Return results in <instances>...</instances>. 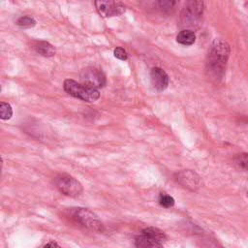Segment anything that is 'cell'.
I'll return each mask as SVG.
<instances>
[{
	"mask_svg": "<svg viewBox=\"0 0 248 248\" xmlns=\"http://www.w3.org/2000/svg\"><path fill=\"white\" fill-rule=\"evenodd\" d=\"M150 79L153 87L158 91L165 90L169 85L168 74L159 67H154L151 69Z\"/></svg>",
	"mask_w": 248,
	"mask_h": 248,
	"instance_id": "30bf717a",
	"label": "cell"
},
{
	"mask_svg": "<svg viewBox=\"0 0 248 248\" xmlns=\"http://www.w3.org/2000/svg\"><path fill=\"white\" fill-rule=\"evenodd\" d=\"M247 195H248V192H247Z\"/></svg>",
	"mask_w": 248,
	"mask_h": 248,
	"instance_id": "ffe728a7",
	"label": "cell"
},
{
	"mask_svg": "<svg viewBox=\"0 0 248 248\" xmlns=\"http://www.w3.org/2000/svg\"><path fill=\"white\" fill-rule=\"evenodd\" d=\"M159 203L164 207H171L174 204V199L167 194H160L159 196Z\"/></svg>",
	"mask_w": 248,
	"mask_h": 248,
	"instance_id": "9a60e30c",
	"label": "cell"
},
{
	"mask_svg": "<svg viewBox=\"0 0 248 248\" xmlns=\"http://www.w3.org/2000/svg\"><path fill=\"white\" fill-rule=\"evenodd\" d=\"M203 13V0H186V6L181 15L184 25L194 26Z\"/></svg>",
	"mask_w": 248,
	"mask_h": 248,
	"instance_id": "8992f818",
	"label": "cell"
},
{
	"mask_svg": "<svg viewBox=\"0 0 248 248\" xmlns=\"http://www.w3.org/2000/svg\"><path fill=\"white\" fill-rule=\"evenodd\" d=\"M176 181L189 190H196L200 185V176L191 170H184L175 174Z\"/></svg>",
	"mask_w": 248,
	"mask_h": 248,
	"instance_id": "9c48e42d",
	"label": "cell"
},
{
	"mask_svg": "<svg viewBox=\"0 0 248 248\" xmlns=\"http://www.w3.org/2000/svg\"><path fill=\"white\" fill-rule=\"evenodd\" d=\"M13 115V108L9 103L1 102L0 103V118L2 120H8Z\"/></svg>",
	"mask_w": 248,
	"mask_h": 248,
	"instance_id": "4fadbf2b",
	"label": "cell"
},
{
	"mask_svg": "<svg viewBox=\"0 0 248 248\" xmlns=\"http://www.w3.org/2000/svg\"><path fill=\"white\" fill-rule=\"evenodd\" d=\"M79 78L81 82L89 84L98 89L104 87L107 82V78L103 71L95 67L83 68L79 74Z\"/></svg>",
	"mask_w": 248,
	"mask_h": 248,
	"instance_id": "52a82bcc",
	"label": "cell"
},
{
	"mask_svg": "<svg viewBox=\"0 0 248 248\" xmlns=\"http://www.w3.org/2000/svg\"><path fill=\"white\" fill-rule=\"evenodd\" d=\"M34 48L40 55L45 56V57H51V56L55 55V47L51 44H49L48 42H46V41L37 43L34 46Z\"/></svg>",
	"mask_w": 248,
	"mask_h": 248,
	"instance_id": "8fae6325",
	"label": "cell"
},
{
	"mask_svg": "<svg viewBox=\"0 0 248 248\" xmlns=\"http://www.w3.org/2000/svg\"><path fill=\"white\" fill-rule=\"evenodd\" d=\"M63 87L69 95L80 99L84 102H95L100 98V92L98 88L83 82L79 83L74 79H65Z\"/></svg>",
	"mask_w": 248,
	"mask_h": 248,
	"instance_id": "7a4b0ae2",
	"label": "cell"
},
{
	"mask_svg": "<svg viewBox=\"0 0 248 248\" xmlns=\"http://www.w3.org/2000/svg\"><path fill=\"white\" fill-rule=\"evenodd\" d=\"M45 247H54V246H59L55 241H50V242H48V243H46L45 245H44Z\"/></svg>",
	"mask_w": 248,
	"mask_h": 248,
	"instance_id": "d6986e66",
	"label": "cell"
},
{
	"mask_svg": "<svg viewBox=\"0 0 248 248\" xmlns=\"http://www.w3.org/2000/svg\"><path fill=\"white\" fill-rule=\"evenodd\" d=\"M167 240L165 232L157 228L149 227L141 231V233L136 237L135 245L142 248L162 247Z\"/></svg>",
	"mask_w": 248,
	"mask_h": 248,
	"instance_id": "3957f363",
	"label": "cell"
},
{
	"mask_svg": "<svg viewBox=\"0 0 248 248\" xmlns=\"http://www.w3.org/2000/svg\"><path fill=\"white\" fill-rule=\"evenodd\" d=\"M230 55V46L223 39H215L210 46L206 59V74L207 77L214 80L219 81L223 78L226 66Z\"/></svg>",
	"mask_w": 248,
	"mask_h": 248,
	"instance_id": "6da1fadb",
	"label": "cell"
},
{
	"mask_svg": "<svg viewBox=\"0 0 248 248\" xmlns=\"http://www.w3.org/2000/svg\"><path fill=\"white\" fill-rule=\"evenodd\" d=\"M94 3L98 14L103 17L119 16L125 11V7L116 3L115 0H95Z\"/></svg>",
	"mask_w": 248,
	"mask_h": 248,
	"instance_id": "ba28073f",
	"label": "cell"
},
{
	"mask_svg": "<svg viewBox=\"0 0 248 248\" xmlns=\"http://www.w3.org/2000/svg\"><path fill=\"white\" fill-rule=\"evenodd\" d=\"M235 163L242 170H248V153L238 154L235 158Z\"/></svg>",
	"mask_w": 248,
	"mask_h": 248,
	"instance_id": "2e32d148",
	"label": "cell"
},
{
	"mask_svg": "<svg viewBox=\"0 0 248 248\" xmlns=\"http://www.w3.org/2000/svg\"><path fill=\"white\" fill-rule=\"evenodd\" d=\"M158 3H159L160 8L164 12L169 13L170 11L172 10V8L175 4V0H158Z\"/></svg>",
	"mask_w": 248,
	"mask_h": 248,
	"instance_id": "e0dca14e",
	"label": "cell"
},
{
	"mask_svg": "<svg viewBox=\"0 0 248 248\" xmlns=\"http://www.w3.org/2000/svg\"><path fill=\"white\" fill-rule=\"evenodd\" d=\"M71 218L77 224L93 231H102L103 225L97 216L86 208H75L72 211Z\"/></svg>",
	"mask_w": 248,
	"mask_h": 248,
	"instance_id": "5b68a950",
	"label": "cell"
},
{
	"mask_svg": "<svg viewBox=\"0 0 248 248\" xmlns=\"http://www.w3.org/2000/svg\"><path fill=\"white\" fill-rule=\"evenodd\" d=\"M113 55H114L117 59L122 60V61H125V60H127V58H128V54H127L126 50H125L123 47H121V46H117V47L114 48V50H113Z\"/></svg>",
	"mask_w": 248,
	"mask_h": 248,
	"instance_id": "ac0fdd59",
	"label": "cell"
},
{
	"mask_svg": "<svg viewBox=\"0 0 248 248\" xmlns=\"http://www.w3.org/2000/svg\"><path fill=\"white\" fill-rule=\"evenodd\" d=\"M54 184L62 194L69 197H78L83 191L81 183L75 177L66 173L57 175L54 178Z\"/></svg>",
	"mask_w": 248,
	"mask_h": 248,
	"instance_id": "277c9868",
	"label": "cell"
},
{
	"mask_svg": "<svg viewBox=\"0 0 248 248\" xmlns=\"http://www.w3.org/2000/svg\"><path fill=\"white\" fill-rule=\"evenodd\" d=\"M196 41V35L192 30L185 29L180 31L176 36V42L182 46H191Z\"/></svg>",
	"mask_w": 248,
	"mask_h": 248,
	"instance_id": "7c38bea8",
	"label": "cell"
},
{
	"mask_svg": "<svg viewBox=\"0 0 248 248\" xmlns=\"http://www.w3.org/2000/svg\"><path fill=\"white\" fill-rule=\"evenodd\" d=\"M16 25L22 28H30L36 25V20L33 16H22L16 20Z\"/></svg>",
	"mask_w": 248,
	"mask_h": 248,
	"instance_id": "5bb4252c",
	"label": "cell"
}]
</instances>
